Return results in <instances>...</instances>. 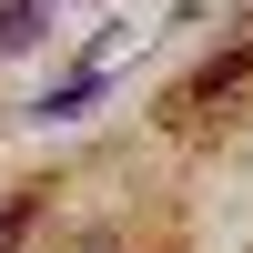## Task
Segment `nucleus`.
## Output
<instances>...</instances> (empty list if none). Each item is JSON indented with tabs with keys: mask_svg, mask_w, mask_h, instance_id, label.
Here are the masks:
<instances>
[{
	"mask_svg": "<svg viewBox=\"0 0 253 253\" xmlns=\"http://www.w3.org/2000/svg\"><path fill=\"white\" fill-rule=\"evenodd\" d=\"M31 223H41V203H31V193H10V203H0V253L31 243Z\"/></svg>",
	"mask_w": 253,
	"mask_h": 253,
	"instance_id": "nucleus-1",
	"label": "nucleus"
}]
</instances>
